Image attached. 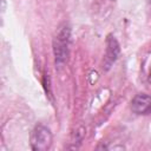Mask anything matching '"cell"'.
<instances>
[{
	"mask_svg": "<svg viewBox=\"0 0 151 151\" xmlns=\"http://www.w3.org/2000/svg\"><path fill=\"white\" fill-rule=\"evenodd\" d=\"M120 52L119 48V44L118 41L114 39V37L109 35V39L106 41V54H105V64L106 67H110L118 58Z\"/></svg>",
	"mask_w": 151,
	"mask_h": 151,
	"instance_id": "obj_4",
	"label": "cell"
},
{
	"mask_svg": "<svg viewBox=\"0 0 151 151\" xmlns=\"http://www.w3.org/2000/svg\"><path fill=\"white\" fill-rule=\"evenodd\" d=\"M131 110L137 114L151 113V97L145 93L137 94L131 101Z\"/></svg>",
	"mask_w": 151,
	"mask_h": 151,
	"instance_id": "obj_3",
	"label": "cell"
},
{
	"mask_svg": "<svg viewBox=\"0 0 151 151\" xmlns=\"http://www.w3.org/2000/svg\"><path fill=\"white\" fill-rule=\"evenodd\" d=\"M70 40H71L70 27L67 25L60 26L53 39V53H54L55 63L58 65H63L67 59L68 50H70Z\"/></svg>",
	"mask_w": 151,
	"mask_h": 151,
	"instance_id": "obj_1",
	"label": "cell"
},
{
	"mask_svg": "<svg viewBox=\"0 0 151 151\" xmlns=\"http://www.w3.org/2000/svg\"><path fill=\"white\" fill-rule=\"evenodd\" d=\"M52 144V133L45 125H37L31 133V147L34 151H46Z\"/></svg>",
	"mask_w": 151,
	"mask_h": 151,
	"instance_id": "obj_2",
	"label": "cell"
},
{
	"mask_svg": "<svg viewBox=\"0 0 151 151\" xmlns=\"http://www.w3.org/2000/svg\"><path fill=\"white\" fill-rule=\"evenodd\" d=\"M150 80H151V73H150Z\"/></svg>",
	"mask_w": 151,
	"mask_h": 151,
	"instance_id": "obj_5",
	"label": "cell"
}]
</instances>
